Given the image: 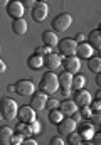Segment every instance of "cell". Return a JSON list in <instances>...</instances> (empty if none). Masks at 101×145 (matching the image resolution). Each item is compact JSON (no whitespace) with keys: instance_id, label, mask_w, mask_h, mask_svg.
<instances>
[{"instance_id":"cell-14","label":"cell","mask_w":101,"mask_h":145,"mask_svg":"<svg viewBox=\"0 0 101 145\" xmlns=\"http://www.w3.org/2000/svg\"><path fill=\"white\" fill-rule=\"evenodd\" d=\"M59 66H63V59H61L56 52H52V54H49V56L44 57V68H47L49 71L54 72Z\"/></svg>"},{"instance_id":"cell-31","label":"cell","mask_w":101,"mask_h":145,"mask_svg":"<svg viewBox=\"0 0 101 145\" xmlns=\"http://www.w3.org/2000/svg\"><path fill=\"white\" fill-rule=\"evenodd\" d=\"M79 113H81L83 120H89V118H91V115H93V110L89 108V106H86V108H81V110H79Z\"/></svg>"},{"instance_id":"cell-15","label":"cell","mask_w":101,"mask_h":145,"mask_svg":"<svg viewBox=\"0 0 101 145\" xmlns=\"http://www.w3.org/2000/svg\"><path fill=\"white\" fill-rule=\"evenodd\" d=\"M93 52H94V49L89 46V42L78 44V52H76V56H78L79 59H91V57H93Z\"/></svg>"},{"instance_id":"cell-33","label":"cell","mask_w":101,"mask_h":145,"mask_svg":"<svg viewBox=\"0 0 101 145\" xmlns=\"http://www.w3.org/2000/svg\"><path fill=\"white\" fill-rule=\"evenodd\" d=\"M24 140H25V138H24L22 135H19V133H17V135H14V137H12V142H10V144H12V145H22V144H24Z\"/></svg>"},{"instance_id":"cell-38","label":"cell","mask_w":101,"mask_h":145,"mask_svg":"<svg viewBox=\"0 0 101 145\" xmlns=\"http://www.w3.org/2000/svg\"><path fill=\"white\" fill-rule=\"evenodd\" d=\"M71 118H72V120H74L76 123H79V121L83 120V116H81V113H79V110H78V111H76V113H74V115H72Z\"/></svg>"},{"instance_id":"cell-3","label":"cell","mask_w":101,"mask_h":145,"mask_svg":"<svg viewBox=\"0 0 101 145\" xmlns=\"http://www.w3.org/2000/svg\"><path fill=\"white\" fill-rule=\"evenodd\" d=\"M71 24H72V17L69 14H59L57 17L52 19L51 25H52L54 32H66L67 29L71 27Z\"/></svg>"},{"instance_id":"cell-6","label":"cell","mask_w":101,"mask_h":145,"mask_svg":"<svg viewBox=\"0 0 101 145\" xmlns=\"http://www.w3.org/2000/svg\"><path fill=\"white\" fill-rule=\"evenodd\" d=\"M24 3L22 2H19V0H10V2H7V14L14 19V20H17V19H22V15H24Z\"/></svg>"},{"instance_id":"cell-29","label":"cell","mask_w":101,"mask_h":145,"mask_svg":"<svg viewBox=\"0 0 101 145\" xmlns=\"http://www.w3.org/2000/svg\"><path fill=\"white\" fill-rule=\"evenodd\" d=\"M51 51H52V47H47V46H40V47H37V49H35V52H34V54H37V56H40V57H42V56L46 57V56L52 54Z\"/></svg>"},{"instance_id":"cell-20","label":"cell","mask_w":101,"mask_h":145,"mask_svg":"<svg viewBox=\"0 0 101 145\" xmlns=\"http://www.w3.org/2000/svg\"><path fill=\"white\" fill-rule=\"evenodd\" d=\"M12 137H14V132L10 127H2L0 128V144L2 145H8L12 142Z\"/></svg>"},{"instance_id":"cell-9","label":"cell","mask_w":101,"mask_h":145,"mask_svg":"<svg viewBox=\"0 0 101 145\" xmlns=\"http://www.w3.org/2000/svg\"><path fill=\"white\" fill-rule=\"evenodd\" d=\"M47 95H44L42 91H35L32 96H31V106H32L35 111H40V110L46 108L47 105Z\"/></svg>"},{"instance_id":"cell-34","label":"cell","mask_w":101,"mask_h":145,"mask_svg":"<svg viewBox=\"0 0 101 145\" xmlns=\"http://www.w3.org/2000/svg\"><path fill=\"white\" fill-rule=\"evenodd\" d=\"M89 108L93 110V111H101V103H100V101H96V100H94V101H91Z\"/></svg>"},{"instance_id":"cell-13","label":"cell","mask_w":101,"mask_h":145,"mask_svg":"<svg viewBox=\"0 0 101 145\" xmlns=\"http://www.w3.org/2000/svg\"><path fill=\"white\" fill-rule=\"evenodd\" d=\"M94 127H93V123L89 121V120H86V121H81L79 125H78V132L81 133V137L84 138V140H91L93 138V135H94Z\"/></svg>"},{"instance_id":"cell-4","label":"cell","mask_w":101,"mask_h":145,"mask_svg":"<svg viewBox=\"0 0 101 145\" xmlns=\"http://www.w3.org/2000/svg\"><path fill=\"white\" fill-rule=\"evenodd\" d=\"M57 51H59L64 57L76 56V52H78V42H76L74 39H61L59 44H57Z\"/></svg>"},{"instance_id":"cell-37","label":"cell","mask_w":101,"mask_h":145,"mask_svg":"<svg viewBox=\"0 0 101 145\" xmlns=\"http://www.w3.org/2000/svg\"><path fill=\"white\" fill-rule=\"evenodd\" d=\"M61 89V95L66 98V100H69V96H71V88H59Z\"/></svg>"},{"instance_id":"cell-27","label":"cell","mask_w":101,"mask_h":145,"mask_svg":"<svg viewBox=\"0 0 101 145\" xmlns=\"http://www.w3.org/2000/svg\"><path fill=\"white\" fill-rule=\"evenodd\" d=\"M67 144L69 145H81L83 144V137H81V133L72 132L71 135H67Z\"/></svg>"},{"instance_id":"cell-2","label":"cell","mask_w":101,"mask_h":145,"mask_svg":"<svg viewBox=\"0 0 101 145\" xmlns=\"http://www.w3.org/2000/svg\"><path fill=\"white\" fill-rule=\"evenodd\" d=\"M19 108L20 106H17V103L14 100L3 98L2 103H0V115H2L3 120H14L17 116V113H19Z\"/></svg>"},{"instance_id":"cell-30","label":"cell","mask_w":101,"mask_h":145,"mask_svg":"<svg viewBox=\"0 0 101 145\" xmlns=\"http://www.w3.org/2000/svg\"><path fill=\"white\" fill-rule=\"evenodd\" d=\"M59 106H61V103H59L57 100H54V98H49V100H47V105H46V108L49 110V111H51V110L59 108Z\"/></svg>"},{"instance_id":"cell-24","label":"cell","mask_w":101,"mask_h":145,"mask_svg":"<svg viewBox=\"0 0 101 145\" xmlns=\"http://www.w3.org/2000/svg\"><path fill=\"white\" fill-rule=\"evenodd\" d=\"M72 74L67 71H63L59 74V84H61V88H71L72 86Z\"/></svg>"},{"instance_id":"cell-46","label":"cell","mask_w":101,"mask_h":145,"mask_svg":"<svg viewBox=\"0 0 101 145\" xmlns=\"http://www.w3.org/2000/svg\"><path fill=\"white\" fill-rule=\"evenodd\" d=\"M96 56H98V57L101 59V51H98V52H96Z\"/></svg>"},{"instance_id":"cell-35","label":"cell","mask_w":101,"mask_h":145,"mask_svg":"<svg viewBox=\"0 0 101 145\" xmlns=\"http://www.w3.org/2000/svg\"><path fill=\"white\" fill-rule=\"evenodd\" d=\"M91 142H93L94 145H101V132H98V133H94V135H93Z\"/></svg>"},{"instance_id":"cell-32","label":"cell","mask_w":101,"mask_h":145,"mask_svg":"<svg viewBox=\"0 0 101 145\" xmlns=\"http://www.w3.org/2000/svg\"><path fill=\"white\" fill-rule=\"evenodd\" d=\"M31 130H32V135H39V133H40V123H39L37 120L31 123Z\"/></svg>"},{"instance_id":"cell-26","label":"cell","mask_w":101,"mask_h":145,"mask_svg":"<svg viewBox=\"0 0 101 145\" xmlns=\"http://www.w3.org/2000/svg\"><path fill=\"white\" fill-rule=\"evenodd\" d=\"M49 120H51V123H54V125H59V123L64 120V115H63V111H61L59 108L51 110V111H49Z\"/></svg>"},{"instance_id":"cell-1","label":"cell","mask_w":101,"mask_h":145,"mask_svg":"<svg viewBox=\"0 0 101 145\" xmlns=\"http://www.w3.org/2000/svg\"><path fill=\"white\" fill-rule=\"evenodd\" d=\"M61 88L59 84V76L54 74L52 71L44 72V76L39 81V91H42L44 95H54L57 89Z\"/></svg>"},{"instance_id":"cell-19","label":"cell","mask_w":101,"mask_h":145,"mask_svg":"<svg viewBox=\"0 0 101 145\" xmlns=\"http://www.w3.org/2000/svg\"><path fill=\"white\" fill-rule=\"evenodd\" d=\"M12 32L17 34V36H24L27 32V22L24 19H17L12 22Z\"/></svg>"},{"instance_id":"cell-5","label":"cell","mask_w":101,"mask_h":145,"mask_svg":"<svg viewBox=\"0 0 101 145\" xmlns=\"http://www.w3.org/2000/svg\"><path fill=\"white\" fill-rule=\"evenodd\" d=\"M15 93L20 96H32L34 93V83L32 79H19L15 83Z\"/></svg>"},{"instance_id":"cell-41","label":"cell","mask_w":101,"mask_h":145,"mask_svg":"<svg viewBox=\"0 0 101 145\" xmlns=\"http://www.w3.org/2000/svg\"><path fill=\"white\" fill-rule=\"evenodd\" d=\"M94 81H96V86L101 89V72L100 74H96V79H94Z\"/></svg>"},{"instance_id":"cell-47","label":"cell","mask_w":101,"mask_h":145,"mask_svg":"<svg viewBox=\"0 0 101 145\" xmlns=\"http://www.w3.org/2000/svg\"><path fill=\"white\" fill-rule=\"evenodd\" d=\"M100 31H101V25H100Z\"/></svg>"},{"instance_id":"cell-12","label":"cell","mask_w":101,"mask_h":145,"mask_svg":"<svg viewBox=\"0 0 101 145\" xmlns=\"http://www.w3.org/2000/svg\"><path fill=\"white\" fill-rule=\"evenodd\" d=\"M76 128H78V123L72 120V118H64L59 125H57V132L61 133V135H71L72 132H76Z\"/></svg>"},{"instance_id":"cell-17","label":"cell","mask_w":101,"mask_h":145,"mask_svg":"<svg viewBox=\"0 0 101 145\" xmlns=\"http://www.w3.org/2000/svg\"><path fill=\"white\" fill-rule=\"evenodd\" d=\"M88 42H89V46H91L94 51H101V31L100 29H94V31L89 32Z\"/></svg>"},{"instance_id":"cell-44","label":"cell","mask_w":101,"mask_h":145,"mask_svg":"<svg viewBox=\"0 0 101 145\" xmlns=\"http://www.w3.org/2000/svg\"><path fill=\"white\" fill-rule=\"evenodd\" d=\"M94 100L101 103V91H96V96H94Z\"/></svg>"},{"instance_id":"cell-7","label":"cell","mask_w":101,"mask_h":145,"mask_svg":"<svg viewBox=\"0 0 101 145\" xmlns=\"http://www.w3.org/2000/svg\"><path fill=\"white\" fill-rule=\"evenodd\" d=\"M72 101L78 105V108H86V106H89V105H91V95H89V91H86V89L74 91Z\"/></svg>"},{"instance_id":"cell-16","label":"cell","mask_w":101,"mask_h":145,"mask_svg":"<svg viewBox=\"0 0 101 145\" xmlns=\"http://www.w3.org/2000/svg\"><path fill=\"white\" fill-rule=\"evenodd\" d=\"M59 110L63 111V115L64 116H67V118H71L76 111H78V105L72 101V100H64L63 103H61V106H59Z\"/></svg>"},{"instance_id":"cell-25","label":"cell","mask_w":101,"mask_h":145,"mask_svg":"<svg viewBox=\"0 0 101 145\" xmlns=\"http://www.w3.org/2000/svg\"><path fill=\"white\" fill-rule=\"evenodd\" d=\"M84 84H86V78H84L83 74H76V76L72 78V86H71V89H74V91L84 89Z\"/></svg>"},{"instance_id":"cell-18","label":"cell","mask_w":101,"mask_h":145,"mask_svg":"<svg viewBox=\"0 0 101 145\" xmlns=\"http://www.w3.org/2000/svg\"><path fill=\"white\" fill-rule=\"evenodd\" d=\"M42 40H44V46H47V47H57V44H59L57 34L54 31H44Z\"/></svg>"},{"instance_id":"cell-28","label":"cell","mask_w":101,"mask_h":145,"mask_svg":"<svg viewBox=\"0 0 101 145\" xmlns=\"http://www.w3.org/2000/svg\"><path fill=\"white\" fill-rule=\"evenodd\" d=\"M89 121L93 123V127H94L96 130H101V111H93Z\"/></svg>"},{"instance_id":"cell-39","label":"cell","mask_w":101,"mask_h":145,"mask_svg":"<svg viewBox=\"0 0 101 145\" xmlns=\"http://www.w3.org/2000/svg\"><path fill=\"white\" fill-rule=\"evenodd\" d=\"M74 40H76L78 44H83V42H84V34H81V32L76 34V39H74Z\"/></svg>"},{"instance_id":"cell-43","label":"cell","mask_w":101,"mask_h":145,"mask_svg":"<svg viewBox=\"0 0 101 145\" xmlns=\"http://www.w3.org/2000/svg\"><path fill=\"white\" fill-rule=\"evenodd\" d=\"M10 93H15V84H8V88H7Z\"/></svg>"},{"instance_id":"cell-8","label":"cell","mask_w":101,"mask_h":145,"mask_svg":"<svg viewBox=\"0 0 101 145\" xmlns=\"http://www.w3.org/2000/svg\"><path fill=\"white\" fill-rule=\"evenodd\" d=\"M49 14V8H47V3L44 2H35V7L32 8V19L35 22H44L46 17Z\"/></svg>"},{"instance_id":"cell-10","label":"cell","mask_w":101,"mask_h":145,"mask_svg":"<svg viewBox=\"0 0 101 145\" xmlns=\"http://www.w3.org/2000/svg\"><path fill=\"white\" fill-rule=\"evenodd\" d=\"M17 118H19V121L31 125L32 121H35V110L32 106H20L19 113H17Z\"/></svg>"},{"instance_id":"cell-23","label":"cell","mask_w":101,"mask_h":145,"mask_svg":"<svg viewBox=\"0 0 101 145\" xmlns=\"http://www.w3.org/2000/svg\"><path fill=\"white\" fill-rule=\"evenodd\" d=\"M88 69L94 74H100L101 72V59L98 56H93L91 59H88Z\"/></svg>"},{"instance_id":"cell-22","label":"cell","mask_w":101,"mask_h":145,"mask_svg":"<svg viewBox=\"0 0 101 145\" xmlns=\"http://www.w3.org/2000/svg\"><path fill=\"white\" fill-rule=\"evenodd\" d=\"M15 132H17L19 135H22L24 138H31V133H32L31 125H29V123H22V121H19V123H17Z\"/></svg>"},{"instance_id":"cell-36","label":"cell","mask_w":101,"mask_h":145,"mask_svg":"<svg viewBox=\"0 0 101 145\" xmlns=\"http://www.w3.org/2000/svg\"><path fill=\"white\" fill-rule=\"evenodd\" d=\"M51 145H64V140L61 137H52L51 138Z\"/></svg>"},{"instance_id":"cell-40","label":"cell","mask_w":101,"mask_h":145,"mask_svg":"<svg viewBox=\"0 0 101 145\" xmlns=\"http://www.w3.org/2000/svg\"><path fill=\"white\" fill-rule=\"evenodd\" d=\"M22 145H39V144H37V142H35L34 138H25V140H24V144H22Z\"/></svg>"},{"instance_id":"cell-42","label":"cell","mask_w":101,"mask_h":145,"mask_svg":"<svg viewBox=\"0 0 101 145\" xmlns=\"http://www.w3.org/2000/svg\"><path fill=\"white\" fill-rule=\"evenodd\" d=\"M5 69H7V66H5V63H3V59H2V61H0V72L3 74V72H5Z\"/></svg>"},{"instance_id":"cell-21","label":"cell","mask_w":101,"mask_h":145,"mask_svg":"<svg viewBox=\"0 0 101 145\" xmlns=\"http://www.w3.org/2000/svg\"><path fill=\"white\" fill-rule=\"evenodd\" d=\"M27 66L32 68V69H40V68L44 66V57H40V56H37V54L29 56V59H27Z\"/></svg>"},{"instance_id":"cell-45","label":"cell","mask_w":101,"mask_h":145,"mask_svg":"<svg viewBox=\"0 0 101 145\" xmlns=\"http://www.w3.org/2000/svg\"><path fill=\"white\" fill-rule=\"evenodd\" d=\"M81 145H94V144H93L91 140H84V142H83V144H81Z\"/></svg>"},{"instance_id":"cell-11","label":"cell","mask_w":101,"mask_h":145,"mask_svg":"<svg viewBox=\"0 0 101 145\" xmlns=\"http://www.w3.org/2000/svg\"><path fill=\"white\" fill-rule=\"evenodd\" d=\"M63 68H64V71L71 72V74H76V72L79 71V68H81V61H79L78 56L64 57L63 59Z\"/></svg>"}]
</instances>
